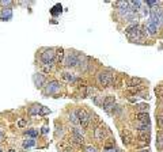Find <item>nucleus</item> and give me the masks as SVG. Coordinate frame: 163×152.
<instances>
[{
  "instance_id": "nucleus-7",
  "label": "nucleus",
  "mask_w": 163,
  "mask_h": 152,
  "mask_svg": "<svg viewBox=\"0 0 163 152\" xmlns=\"http://www.w3.org/2000/svg\"><path fill=\"white\" fill-rule=\"evenodd\" d=\"M114 104H116L114 97H113V95H109V97H106L105 101H103V109H105L106 112H109L112 107H114Z\"/></svg>"
},
{
  "instance_id": "nucleus-27",
  "label": "nucleus",
  "mask_w": 163,
  "mask_h": 152,
  "mask_svg": "<svg viewBox=\"0 0 163 152\" xmlns=\"http://www.w3.org/2000/svg\"><path fill=\"white\" fill-rule=\"evenodd\" d=\"M25 124H26V121H19V126H23Z\"/></svg>"
},
{
  "instance_id": "nucleus-4",
  "label": "nucleus",
  "mask_w": 163,
  "mask_h": 152,
  "mask_svg": "<svg viewBox=\"0 0 163 152\" xmlns=\"http://www.w3.org/2000/svg\"><path fill=\"white\" fill-rule=\"evenodd\" d=\"M76 116H78V120H79V124L82 125V128H86L89 125V121H90V116L86 110H78L76 112Z\"/></svg>"
},
{
  "instance_id": "nucleus-8",
  "label": "nucleus",
  "mask_w": 163,
  "mask_h": 152,
  "mask_svg": "<svg viewBox=\"0 0 163 152\" xmlns=\"http://www.w3.org/2000/svg\"><path fill=\"white\" fill-rule=\"evenodd\" d=\"M12 18V10L11 8H3L2 12H0V19L2 21H10Z\"/></svg>"
},
{
  "instance_id": "nucleus-31",
  "label": "nucleus",
  "mask_w": 163,
  "mask_h": 152,
  "mask_svg": "<svg viewBox=\"0 0 163 152\" xmlns=\"http://www.w3.org/2000/svg\"><path fill=\"white\" fill-rule=\"evenodd\" d=\"M140 152H148V151H140Z\"/></svg>"
},
{
  "instance_id": "nucleus-25",
  "label": "nucleus",
  "mask_w": 163,
  "mask_h": 152,
  "mask_svg": "<svg viewBox=\"0 0 163 152\" xmlns=\"http://www.w3.org/2000/svg\"><path fill=\"white\" fill-rule=\"evenodd\" d=\"M105 152H117V150H116L114 147H113V148H106Z\"/></svg>"
},
{
  "instance_id": "nucleus-3",
  "label": "nucleus",
  "mask_w": 163,
  "mask_h": 152,
  "mask_svg": "<svg viewBox=\"0 0 163 152\" xmlns=\"http://www.w3.org/2000/svg\"><path fill=\"white\" fill-rule=\"evenodd\" d=\"M80 64V59L76 53H67L64 59V65L71 68V66H76Z\"/></svg>"
},
{
  "instance_id": "nucleus-15",
  "label": "nucleus",
  "mask_w": 163,
  "mask_h": 152,
  "mask_svg": "<svg viewBox=\"0 0 163 152\" xmlns=\"http://www.w3.org/2000/svg\"><path fill=\"white\" fill-rule=\"evenodd\" d=\"M61 12V4H56L55 7H53L51 10V14L53 15V17H56V15H59Z\"/></svg>"
},
{
  "instance_id": "nucleus-30",
  "label": "nucleus",
  "mask_w": 163,
  "mask_h": 152,
  "mask_svg": "<svg viewBox=\"0 0 163 152\" xmlns=\"http://www.w3.org/2000/svg\"><path fill=\"white\" fill-rule=\"evenodd\" d=\"M0 140H2V133H0Z\"/></svg>"
},
{
  "instance_id": "nucleus-9",
  "label": "nucleus",
  "mask_w": 163,
  "mask_h": 152,
  "mask_svg": "<svg viewBox=\"0 0 163 152\" xmlns=\"http://www.w3.org/2000/svg\"><path fill=\"white\" fill-rule=\"evenodd\" d=\"M137 120H139L143 125H150V116H148V113H139V114H137Z\"/></svg>"
},
{
  "instance_id": "nucleus-5",
  "label": "nucleus",
  "mask_w": 163,
  "mask_h": 152,
  "mask_svg": "<svg viewBox=\"0 0 163 152\" xmlns=\"http://www.w3.org/2000/svg\"><path fill=\"white\" fill-rule=\"evenodd\" d=\"M98 82H99V84L106 87V86H109L113 82V75L109 74V72H101L98 75Z\"/></svg>"
},
{
  "instance_id": "nucleus-1",
  "label": "nucleus",
  "mask_w": 163,
  "mask_h": 152,
  "mask_svg": "<svg viewBox=\"0 0 163 152\" xmlns=\"http://www.w3.org/2000/svg\"><path fill=\"white\" fill-rule=\"evenodd\" d=\"M55 56H56L55 49H52V48H46V49H44L42 53H41V61L51 68V65L53 64V60H55Z\"/></svg>"
},
{
  "instance_id": "nucleus-24",
  "label": "nucleus",
  "mask_w": 163,
  "mask_h": 152,
  "mask_svg": "<svg viewBox=\"0 0 163 152\" xmlns=\"http://www.w3.org/2000/svg\"><path fill=\"white\" fill-rule=\"evenodd\" d=\"M140 79H132V80H131V86H135V84H137V83H140Z\"/></svg>"
},
{
  "instance_id": "nucleus-13",
  "label": "nucleus",
  "mask_w": 163,
  "mask_h": 152,
  "mask_svg": "<svg viewBox=\"0 0 163 152\" xmlns=\"http://www.w3.org/2000/svg\"><path fill=\"white\" fill-rule=\"evenodd\" d=\"M63 79L67 82H74L75 79H76V76L72 74V72H64V74H63Z\"/></svg>"
},
{
  "instance_id": "nucleus-17",
  "label": "nucleus",
  "mask_w": 163,
  "mask_h": 152,
  "mask_svg": "<svg viewBox=\"0 0 163 152\" xmlns=\"http://www.w3.org/2000/svg\"><path fill=\"white\" fill-rule=\"evenodd\" d=\"M70 121H72L74 124H79V120H78L76 112H71V114H70Z\"/></svg>"
},
{
  "instance_id": "nucleus-14",
  "label": "nucleus",
  "mask_w": 163,
  "mask_h": 152,
  "mask_svg": "<svg viewBox=\"0 0 163 152\" xmlns=\"http://www.w3.org/2000/svg\"><path fill=\"white\" fill-rule=\"evenodd\" d=\"M156 147H158L159 151L163 150V133L162 132L158 133V141H156Z\"/></svg>"
},
{
  "instance_id": "nucleus-16",
  "label": "nucleus",
  "mask_w": 163,
  "mask_h": 152,
  "mask_svg": "<svg viewBox=\"0 0 163 152\" xmlns=\"http://www.w3.org/2000/svg\"><path fill=\"white\" fill-rule=\"evenodd\" d=\"M34 144H36L34 139H29V140H25V141H23V148H30V147H33Z\"/></svg>"
},
{
  "instance_id": "nucleus-32",
  "label": "nucleus",
  "mask_w": 163,
  "mask_h": 152,
  "mask_svg": "<svg viewBox=\"0 0 163 152\" xmlns=\"http://www.w3.org/2000/svg\"><path fill=\"white\" fill-rule=\"evenodd\" d=\"M0 152H2V151H0Z\"/></svg>"
},
{
  "instance_id": "nucleus-29",
  "label": "nucleus",
  "mask_w": 163,
  "mask_h": 152,
  "mask_svg": "<svg viewBox=\"0 0 163 152\" xmlns=\"http://www.w3.org/2000/svg\"><path fill=\"white\" fill-rule=\"evenodd\" d=\"M8 152H15V151H14V150H10V151H8Z\"/></svg>"
},
{
  "instance_id": "nucleus-10",
  "label": "nucleus",
  "mask_w": 163,
  "mask_h": 152,
  "mask_svg": "<svg viewBox=\"0 0 163 152\" xmlns=\"http://www.w3.org/2000/svg\"><path fill=\"white\" fill-rule=\"evenodd\" d=\"M33 80H34V83H36L37 87H42L44 83H45V78H44L41 74H36V75H34Z\"/></svg>"
},
{
  "instance_id": "nucleus-6",
  "label": "nucleus",
  "mask_w": 163,
  "mask_h": 152,
  "mask_svg": "<svg viewBox=\"0 0 163 152\" xmlns=\"http://www.w3.org/2000/svg\"><path fill=\"white\" fill-rule=\"evenodd\" d=\"M59 91H60V84H59L57 82H52V83H49L46 86L44 93L49 95V94H56V93H59Z\"/></svg>"
},
{
  "instance_id": "nucleus-2",
  "label": "nucleus",
  "mask_w": 163,
  "mask_h": 152,
  "mask_svg": "<svg viewBox=\"0 0 163 152\" xmlns=\"http://www.w3.org/2000/svg\"><path fill=\"white\" fill-rule=\"evenodd\" d=\"M150 17H151V21L154 25H155L156 27L163 25V10L162 8H151V11H150Z\"/></svg>"
},
{
  "instance_id": "nucleus-22",
  "label": "nucleus",
  "mask_w": 163,
  "mask_h": 152,
  "mask_svg": "<svg viewBox=\"0 0 163 152\" xmlns=\"http://www.w3.org/2000/svg\"><path fill=\"white\" fill-rule=\"evenodd\" d=\"M146 4H148V6H156V4H159L156 0H148V2H146Z\"/></svg>"
},
{
  "instance_id": "nucleus-12",
  "label": "nucleus",
  "mask_w": 163,
  "mask_h": 152,
  "mask_svg": "<svg viewBox=\"0 0 163 152\" xmlns=\"http://www.w3.org/2000/svg\"><path fill=\"white\" fill-rule=\"evenodd\" d=\"M95 137H97V140H102V139L105 137V131H103V126H99V128L95 131Z\"/></svg>"
},
{
  "instance_id": "nucleus-20",
  "label": "nucleus",
  "mask_w": 163,
  "mask_h": 152,
  "mask_svg": "<svg viewBox=\"0 0 163 152\" xmlns=\"http://www.w3.org/2000/svg\"><path fill=\"white\" fill-rule=\"evenodd\" d=\"M37 135H38V131H37V129H30V131H27V136H31V137H36Z\"/></svg>"
},
{
  "instance_id": "nucleus-26",
  "label": "nucleus",
  "mask_w": 163,
  "mask_h": 152,
  "mask_svg": "<svg viewBox=\"0 0 163 152\" xmlns=\"http://www.w3.org/2000/svg\"><path fill=\"white\" fill-rule=\"evenodd\" d=\"M0 4H3V6H11L12 3L11 2H0Z\"/></svg>"
},
{
  "instance_id": "nucleus-21",
  "label": "nucleus",
  "mask_w": 163,
  "mask_h": 152,
  "mask_svg": "<svg viewBox=\"0 0 163 152\" xmlns=\"http://www.w3.org/2000/svg\"><path fill=\"white\" fill-rule=\"evenodd\" d=\"M84 152H98V151H97V148H95V147H91V145H87V147H86V150H84Z\"/></svg>"
},
{
  "instance_id": "nucleus-28",
  "label": "nucleus",
  "mask_w": 163,
  "mask_h": 152,
  "mask_svg": "<svg viewBox=\"0 0 163 152\" xmlns=\"http://www.w3.org/2000/svg\"><path fill=\"white\" fill-rule=\"evenodd\" d=\"M42 133H48V128H44L42 129Z\"/></svg>"
},
{
  "instance_id": "nucleus-18",
  "label": "nucleus",
  "mask_w": 163,
  "mask_h": 152,
  "mask_svg": "<svg viewBox=\"0 0 163 152\" xmlns=\"http://www.w3.org/2000/svg\"><path fill=\"white\" fill-rule=\"evenodd\" d=\"M40 107L41 106H33L30 109V114L31 116H36V114H40Z\"/></svg>"
},
{
  "instance_id": "nucleus-23",
  "label": "nucleus",
  "mask_w": 163,
  "mask_h": 152,
  "mask_svg": "<svg viewBox=\"0 0 163 152\" xmlns=\"http://www.w3.org/2000/svg\"><path fill=\"white\" fill-rule=\"evenodd\" d=\"M156 121H158V125L162 128V126H163V116L162 117H158V118H156Z\"/></svg>"
},
{
  "instance_id": "nucleus-19",
  "label": "nucleus",
  "mask_w": 163,
  "mask_h": 152,
  "mask_svg": "<svg viewBox=\"0 0 163 152\" xmlns=\"http://www.w3.org/2000/svg\"><path fill=\"white\" fill-rule=\"evenodd\" d=\"M49 113H51V110H49L48 107H45V106L40 107V114H41V116H45V114H49Z\"/></svg>"
},
{
  "instance_id": "nucleus-11",
  "label": "nucleus",
  "mask_w": 163,
  "mask_h": 152,
  "mask_svg": "<svg viewBox=\"0 0 163 152\" xmlns=\"http://www.w3.org/2000/svg\"><path fill=\"white\" fill-rule=\"evenodd\" d=\"M146 30L148 31L150 36H155V34H156V30H158V27H156L155 25L152 23V22H148V23H147V26H146ZM147 31H146V33H147Z\"/></svg>"
}]
</instances>
